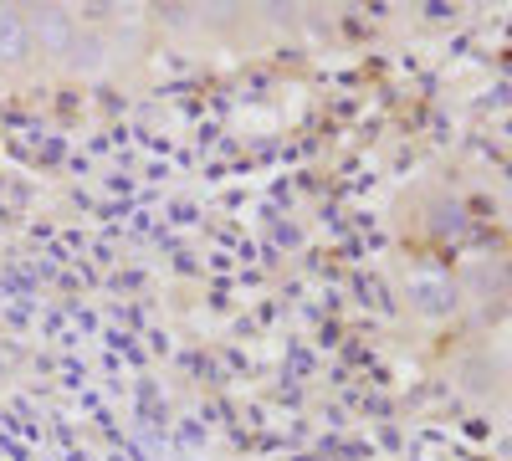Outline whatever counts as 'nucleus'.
I'll return each instance as SVG.
<instances>
[{
  "instance_id": "1",
  "label": "nucleus",
  "mask_w": 512,
  "mask_h": 461,
  "mask_svg": "<svg viewBox=\"0 0 512 461\" xmlns=\"http://www.w3.org/2000/svg\"><path fill=\"white\" fill-rule=\"evenodd\" d=\"M21 21H26V36H31V57L41 67H62L72 41H77V11L41 0V6H21Z\"/></svg>"
},
{
  "instance_id": "2",
  "label": "nucleus",
  "mask_w": 512,
  "mask_h": 461,
  "mask_svg": "<svg viewBox=\"0 0 512 461\" xmlns=\"http://www.w3.org/2000/svg\"><path fill=\"white\" fill-rule=\"evenodd\" d=\"M113 62H118V41L108 31H98V26H77V41H72L62 72L82 77V82H98V77L113 72Z\"/></svg>"
},
{
  "instance_id": "3",
  "label": "nucleus",
  "mask_w": 512,
  "mask_h": 461,
  "mask_svg": "<svg viewBox=\"0 0 512 461\" xmlns=\"http://www.w3.org/2000/svg\"><path fill=\"white\" fill-rule=\"evenodd\" d=\"M31 67H36V57H31V36H26L21 6H0V72L26 77Z\"/></svg>"
},
{
  "instance_id": "4",
  "label": "nucleus",
  "mask_w": 512,
  "mask_h": 461,
  "mask_svg": "<svg viewBox=\"0 0 512 461\" xmlns=\"http://www.w3.org/2000/svg\"><path fill=\"white\" fill-rule=\"evenodd\" d=\"M405 292H410V308H415V313H425V318L451 313V308H456V298H461V287H456L446 272H415Z\"/></svg>"
},
{
  "instance_id": "5",
  "label": "nucleus",
  "mask_w": 512,
  "mask_h": 461,
  "mask_svg": "<svg viewBox=\"0 0 512 461\" xmlns=\"http://www.w3.org/2000/svg\"><path fill=\"white\" fill-rule=\"evenodd\" d=\"M200 31H236L246 26V6H195Z\"/></svg>"
},
{
  "instance_id": "6",
  "label": "nucleus",
  "mask_w": 512,
  "mask_h": 461,
  "mask_svg": "<svg viewBox=\"0 0 512 461\" xmlns=\"http://www.w3.org/2000/svg\"><path fill=\"white\" fill-rule=\"evenodd\" d=\"M149 16H154V26H164V31H200L195 6H149Z\"/></svg>"
}]
</instances>
